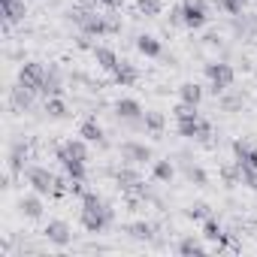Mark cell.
Returning a JSON list of instances; mask_svg holds the SVG:
<instances>
[{
	"instance_id": "4fadbf2b",
	"label": "cell",
	"mask_w": 257,
	"mask_h": 257,
	"mask_svg": "<svg viewBox=\"0 0 257 257\" xmlns=\"http://www.w3.org/2000/svg\"><path fill=\"white\" fill-rule=\"evenodd\" d=\"M233 161L239 167H254L257 170V146H251L245 140H236L233 143Z\"/></svg>"
},
{
	"instance_id": "44dd1931",
	"label": "cell",
	"mask_w": 257,
	"mask_h": 257,
	"mask_svg": "<svg viewBox=\"0 0 257 257\" xmlns=\"http://www.w3.org/2000/svg\"><path fill=\"white\" fill-rule=\"evenodd\" d=\"M203 85L200 82H182L179 85V103H191V106H200L203 103Z\"/></svg>"
},
{
	"instance_id": "30bf717a",
	"label": "cell",
	"mask_w": 257,
	"mask_h": 257,
	"mask_svg": "<svg viewBox=\"0 0 257 257\" xmlns=\"http://www.w3.org/2000/svg\"><path fill=\"white\" fill-rule=\"evenodd\" d=\"M16 209H19V215H22V218H28V221H40V218H43V212H46V206H43V194L31 191V194L19 197Z\"/></svg>"
},
{
	"instance_id": "ba28073f",
	"label": "cell",
	"mask_w": 257,
	"mask_h": 257,
	"mask_svg": "<svg viewBox=\"0 0 257 257\" xmlns=\"http://www.w3.org/2000/svg\"><path fill=\"white\" fill-rule=\"evenodd\" d=\"M43 236H46V242H49V245H58V248H67V245L73 242V227H70L67 221H61V218H55V221H49V224L43 227Z\"/></svg>"
},
{
	"instance_id": "836d02e7",
	"label": "cell",
	"mask_w": 257,
	"mask_h": 257,
	"mask_svg": "<svg viewBox=\"0 0 257 257\" xmlns=\"http://www.w3.org/2000/svg\"><path fill=\"white\" fill-rule=\"evenodd\" d=\"M167 25H170V28H179V25H185V4H176V7L170 10V16H167Z\"/></svg>"
},
{
	"instance_id": "d6986e66",
	"label": "cell",
	"mask_w": 257,
	"mask_h": 257,
	"mask_svg": "<svg viewBox=\"0 0 257 257\" xmlns=\"http://www.w3.org/2000/svg\"><path fill=\"white\" fill-rule=\"evenodd\" d=\"M91 55H94V61H97V67L100 70H106V73H115V67H118V55H115V49H109V46H94L91 49Z\"/></svg>"
},
{
	"instance_id": "8fae6325",
	"label": "cell",
	"mask_w": 257,
	"mask_h": 257,
	"mask_svg": "<svg viewBox=\"0 0 257 257\" xmlns=\"http://www.w3.org/2000/svg\"><path fill=\"white\" fill-rule=\"evenodd\" d=\"M61 158H76V161H88V140H67V143H61L58 149H55V161H61Z\"/></svg>"
},
{
	"instance_id": "83f0119b",
	"label": "cell",
	"mask_w": 257,
	"mask_h": 257,
	"mask_svg": "<svg viewBox=\"0 0 257 257\" xmlns=\"http://www.w3.org/2000/svg\"><path fill=\"white\" fill-rule=\"evenodd\" d=\"M221 182H224V188H236V185H242V167L233 161V164H224L221 167Z\"/></svg>"
},
{
	"instance_id": "ac0fdd59",
	"label": "cell",
	"mask_w": 257,
	"mask_h": 257,
	"mask_svg": "<svg viewBox=\"0 0 257 257\" xmlns=\"http://www.w3.org/2000/svg\"><path fill=\"white\" fill-rule=\"evenodd\" d=\"M28 155H31V146L28 143H13V149H10V173L13 176H19V173H25V161H28Z\"/></svg>"
},
{
	"instance_id": "f1b7e54d",
	"label": "cell",
	"mask_w": 257,
	"mask_h": 257,
	"mask_svg": "<svg viewBox=\"0 0 257 257\" xmlns=\"http://www.w3.org/2000/svg\"><path fill=\"white\" fill-rule=\"evenodd\" d=\"M206 242H218L221 236H224V227H221V221L215 218V215H209L206 221H203V233H200Z\"/></svg>"
},
{
	"instance_id": "e0dca14e",
	"label": "cell",
	"mask_w": 257,
	"mask_h": 257,
	"mask_svg": "<svg viewBox=\"0 0 257 257\" xmlns=\"http://www.w3.org/2000/svg\"><path fill=\"white\" fill-rule=\"evenodd\" d=\"M40 94H43V97H64V76H61V70H58V67H49V73H46V82H43Z\"/></svg>"
},
{
	"instance_id": "d590c367",
	"label": "cell",
	"mask_w": 257,
	"mask_h": 257,
	"mask_svg": "<svg viewBox=\"0 0 257 257\" xmlns=\"http://www.w3.org/2000/svg\"><path fill=\"white\" fill-rule=\"evenodd\" d=\"M124 7V0H100V10H109V13H118Z\"/></svg>"
},
{
	"instance_id": "5bb4252c",
	"label": "cell",
	"mask_w": 257,
	"mask_h": 257,
	"mask_svg": "<svg viewBox=\"0 0 257 257\" xmlns=\"http://www.w3.org/2000/svg\"><path fill=\"white\" fill-rule=\"evenodd\" d=\"M124 233L131 239H137V242H155L158 227L149 224V221H131V224H124Z\"/></svg>"
},
{
	"instance_id": "7a4b0ae2",
	"label": "cell",
	"mask_w": 257,
	"mask_h": 257,
	"mask_svg": "<svg viewBox=\"0 0 257 257\" xmlns=\"http://www.w3.org/2000/svg\"><path fill=\"white\" fill-rule=\"evenodd\" d=\"M25 182L31 185V191H37V194H43V197H52V191H55V173L49 170V167H40V164H31V167H25Z\"/></svg>"
},
{
	"instance_id": "4dcf8cb0",
	"label": "cell",
	"mask_w": 257,
	"mask_h": 257,
	"mask_svg": "<svg viewBox=\"0 0 257 257\" xmlns=\"http://www.w3.org/2000/svg\"><path fill=\"white\" fill-rule=\"evenodd\" d=\"M212 4H215L224 16H242L245 7H248V0H212Z\"/></svg>"
},
{
	"instance_id": "8d00e7d4",
	"label": "cell",
	"mask_w": 257,
	"mask_h": 257,
	"mask_svg": "<svg viewBox=\"0 0 257 257\" xmlns=\"http://www.w3.org/2000/svg\"><path fill=\"white\" fill-rule=\"evenodd\" d=\"M206 46H221V37L218 34H206Z\"/></svg>"
},
{
	"instance_id": "d6a6232c",
	"label": "cell",
	"mask_w": 257,
	"mask_h": 257,
	"mask_svg": "<svg viewBox=\"0 0 257 257\" xmlns=\"http://www.w3.org/2000/svg\"><path fill=\"white\" fill-rule=\"evenodd\" d=\"M209 215H212V206L209 203H194V206L185 209V218L188 221H206Z\"/></svg>"
},
{
	"instance_id": "3957f363",
	"label": "cell",
	"mask_w": 257,
	"mask_h": 257,
	"mask_svg": "<svg viewBox=\"0 0 257 257\" xmlns=\"http://www.w3.org/2000/svg\"><path fill=\"white\" fill-rule=\"evenodd\" d=\"M115 221V209L112 206H103V209H82L79 212V224L88 230V233H103L109 224Z\"/></svg>"
},
{
	"instance_id": "ffe728a7",
	"label": "cell",
	"mask_w": 257,
	"mask_h": 257,
	"mask_svg": "<svg viewBox=\"0 0 257 257\" xmlns=\"http://www.w3.org/2000/svg\"><path fill=\"white\" fill-rule=\"evenodd\" d=\"M137 52L146 55V58H161V55H164V46H161L158 37H152V34H140V37H137Z\"/></svg>"
},
{
	"instance_id": "9c48e42d",
	"label": "cell",
	"mask_w": 257,
	"mask_h": 257,
	"mask_svg": "<svg viewBox=\"0 0 257 257\" xmlns=\"http://www.w3.org/2000/svg\"><path fill=\"white\" fill-rule=\"evenodd\" d=\"M34 100H37V91H34V88H28V85H22V82L10 88V109H13L16 115L31 112V109H34Z\"/></svg>"
},
{
	"instance_id": "603a6c76",
	"label": "cell",
	"mask_w": 257,
	"mask_h": 257,
	"mask_svg": "<svg viewBox=\"0 0 257 257\" xmlns=\"http://www.w3.org/2000/svg\"><path fill=\"white\" fill-rule=\"evenodd\" d=\"M152 176H155V182L170 185V182L176 179V164H173L170 158H164V161H152Z\"/></svg>"
},
{
	"instance_id": "d4e9b609",
	"label": "cell",
	"mask_w": 257,
	"mask_h": 257,
	"mask_svg": "<svg viewBox=\"0 0 257 257\" xmlns=\"http://www.w3.org/2000/svg\"><path fill=\"white\" fill-rule=\"evenodd\" d=\"M58 164L64 167V173H67L70 179H76V182H85V179H88V161H76V158H61Z\"/></svg>"
},
{
	"instance_id": "4316f807",
	"label": "cell",
	"mask_w": 257,
	"mask_h": 257,
	"mask_svg": "<svg viewBox=\"0 0 257 257\" xmlns=\"http://www.w3.org/2000/svg\"><path fill=\"white\" fill-rule=\"evenodd\" d=\"M182 170H185V179H188L191 185H197V188H206V185H209V173H206L200 164H191V161H188V164H182Z\"/></svg>"
},
{
	"instance_id": "cb8c5ba5",
	"label": "cell",
	"mask_w": 257,
	"mask_h": 257,
	"mask_svg": "<svg viewBox=\"0 0 257 257\" xmlns=\"http://www.w3.org/2000/svg\"><path fill=\"white\" fill-rule=\"evenodd\" d=\"M176 251L182 257H194V254H206V245H203V236H182L176 242Z\"/></svg>"
},
{
	"instance_id": "e575fe53",
	"label": "cell",
	"mask_w": 257,
	"mask_h": 257,
	"mask_svg": "<svg viewBox=\"0 0 257 257\" xmlns=\"http://www.w3.org/2000/svg\"><path fill=\"white\" fill-rule=\"evenodd\" d=\"M242 185L257 194V170L254 167H242Z\"/></svg>"
},
{
	"instance_id": "7402d4cb",
	"label": "cell",
	"mask_w": 257,
	"mask_h": 257,
	"mask_svg": "<svg viewBox=\"0 0 257 257\" xmlns=\"http://www.w3.org/2000/svg\"><path fill=\"white\" fill-rule=\"evenodd\" d=\"M79 137L82 140H88V143H103L106 140V134H103V127H100V121L91 115V118H85L82 124H79Z\"/></svg>"
},
{
	"instance_id": "277c9868",
	"label": "cell",
	"mask_w": 257,
	"mask_h": 257,
	"mask_svg": "<svg viewBox=\"0 0 257 257\" xmlns=\"http://www.w3.org/2000/svg\"><path fill=\"white\" fill-rule=\"evenodd\" d=\"M118 155H121L124 164H134V167H143V164L155 161V149L146 146V143H137V140H124L118 146Z\"/></svg>"
},
{
	"instance_id": "6da1fadb",
	"label": "cell",
	"mask_w": 257,
	"mask_h": 257,
	"mask_svg": "<svg viewBox=\"0 0 257 257\" xmlns=\"http://www.w3.org/2000/svg\"><path fill=\"white\" fill-rule=\"evenodd\" d=\"M203 73H206L209 91H212L215 97H221V94L236 82V70H233V64H227V61H209V64L203 67Z\"/></svg>"
},
{
	"instance_id": "f546056e",
	"label": "cell",
	"mask_w": 257,
	"mask_h": 257,
	"mask_svg": "<svg viewBox=\"0 0 257 257\" xmlns=\"http://www.w3.org/2000/svg\"><path fill=\"white\" fill-rule=\"evenodd\" d=\"M218 106H221L224 112H239V109L245 106V97H242V94H230V88H227V91L218 97Z\"/></svg>"
},
{
	"instance_id": "2e32d148",
	"label": "cell",
	"mask_w": 257,
	"mask_h": 257,
	"mask_svg": "<svg viewBox=\"0 0 257 257\" xmlns=\"http://www.w3.org/2000/svg\"><path fill=\"white\" fill-rule=\"evenodd\" d=\"M143 131L152 134V137H161L167 131V115L161 109H146L143 112Z\"/></svg>"
},
{
	"instance_id": "7c38bea8",
	"label": "cell",
	"mask_w": 257,
	"mask_h": 257,
	"mask_svg": "<svg viewBox=\"0 0 257 257\" xmlns=\"http://www.w3.org/2000/svg\"><path fill=\"white\" fill-rule=\"evenodd\" d=\"M25 13H28L25 0H4V28L10 31L13 25H22L25 22Z\"/></svg>"
},
{
	"instance_id": "1f68e13d",
	"label": "cell",
	"mask_w": 257,
	"mask_h": 257,
	"mask_svg": "<svg viewBox=\"0 0 257 257\" xmlns=\"http://www.w3.org/2000/svg\"><path fill=\"white\" fill-rule=\"evenodd\" d=\"M137 10L146 19H158L164 13V0H137Z\"/></svg>"
},
{
	"instance_id": "8992f818",
	"label": "cell",
	"mask_w": 257,
	"mask_h": 257,
	"mask_svg": "<svg viewBox=\"0 0 257 257\" xmlns=\"http://www.w3.org/2000/svg\"><path fill=\"white\" fill-rule=\"evenodd\" d=\"M185 4V25L188 31H200L209 22V0H182Z\"/></svg>"
},
{
	"instance_id": "9a60e30c",
	"label": "cell",
	"mask_w": 257,
	"mask_h": 257,
	"mask_svg": "<svg viewBox=\"0 0 257 257\" xmlns=\"http://www.w3.org/2000/svg\"><path fill=\"white\" fill-rule=\"evenodd\" d=\"M112 79L121 85V88H131V85H137L140 82V70H137V64H131V61H118V67H115V73H112Z\"/></svg>"
},
{
	"instance_id": "52a82bcc",
	"label": "cell",
	"mask_w": 257,
	"mask_h": 257,
	"mask_svg": "<svg viewBox=\"0 0 257 257\" xmlns=\"http://www.w3.org/2000/svg\"><path fill=\"white\" fill-rule=\"evenodd\" d=\"M46 73H49V67H46L43 61H25V64L19 67V82L28 85V88H34V91L40 94V88H43V82H46Z\"/></svg>"
},
{
	"instance_id": "484cf974",
	"label": "cell",
	"mask_w": 257,
	"mask_h": 257,
	"mask_svg": "<svg viewBox=\"0 0 257 257\" xmlns=\"http://www.w3.org/2000/svg\"><path fill=\"white\" fill-rule=\"evenodd\" d=\"M43 112H46L49 118L61 121V118H67V115H70V106H67V100H64V97H46Z\"/></svg>"
},
{
	"instance_id": "5b68a950",
	"label": "cell",
	"mask_w": 257,
	"mask_h": 257,
	"mask_svg": "<svg viewBox=\"0 0 257 257\" xmlns=\"http://www.w3.org/2000/svg\"><path fill=\"white\" fill-rule=\"evenodd\" d=\"M115 118L118 121H124V124H131V127H137V131H140V127H143V103L140 100H134V97H121V100H115Z\"/></svg>"
},
{
	"instance_id": "74e56055",
	"label": "cell",
	"mask_w": 257,
	"mask_h": 257,
	"mask_svg": "<svg viewBox=\"0 0 257 257\" xmlns=\"http://www.w3.org/2000/svg\"><path fill=\"white\" fill-rule=\"evenodd\" d=\"M254 28H257V16H254Z\"/></svg>"
}]
</instances>
